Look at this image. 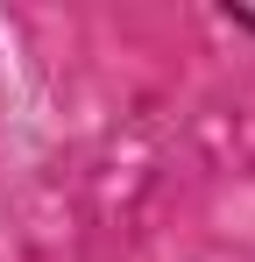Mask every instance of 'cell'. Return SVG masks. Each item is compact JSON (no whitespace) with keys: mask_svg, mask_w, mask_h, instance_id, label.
<instances>
[{"mask_svg":"<svg viewBox=\"0 0 255 262\" xmlns=\"http://www.w3.org/2000/svg\"><path fill=\"white\" fill-rule=\"evenodd\" d=\"M234 21H248V29H255V7H234Z\"/></svg>","mask_w":255,"mask_h":262,"instance_id":"6da1fadb","label":"cell"}]
</instances>
